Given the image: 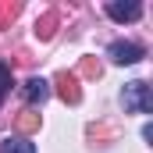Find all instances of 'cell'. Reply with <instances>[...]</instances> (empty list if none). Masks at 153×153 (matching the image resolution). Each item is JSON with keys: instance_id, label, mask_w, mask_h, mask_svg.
Here are the masks:
<instances>
[{"instance_id": "6da1fadb", "label": "cell", "mask_w": 153, "mask_h": 153, "mask_svg": "<svg viewBox=\"0 0 153 153\" xmlns=\"http://www.w3.org/2000/svg\"><path fill=\"white\" fill-rule=\"evenodd\" d=\"M121 100H125L128 114H150L153 111V93H150L146 82H128L125 93H121Z\"/></svg>"}, {"instance_id": "7a4b0ae2", "label": "cell", "mask_w": 153, "mask_h": 153, "mask_svg": "<svg viewBox=\"0 0 153 153\" xmlns=\"http://www.w3.org/2000/svg\"><path fill=\"white\" fill-rule=\"evenodd\" d=\"M107 53H111L114 64H139V61L146 57V50H143L139 43H132V39H114Z\"/></svg>"}, {"instance_id": "3957f363", "label": "cell", "mask_w": 153, "mask_h": 153, "mask_svg": "<svg viewBox=\"0 0 153 153\" xmlns=\"http://www.w3.org/2000/svg\"><path fill=\"white\" fill-rule=\"evenodd\" d=\"M107 14H111L114 22H135V18L143 14V7H139V4H121V0H111V4H107Z\"/></svg>"}, {"instance_id": "277c9868", "label": "cell", "mask_w": 153, "mask_h": 153, "mask_svg": "<svg viewBox=\"0 0 153 153\" xmlns=\"http://www.w3.org/2000/svg\"><path fill=\"white\" fill-rule=\"evenodd\" d=\"M46 93H50V89H46V82H43V78H32V82L25 85V100H29V103H43V100H46Z\"/></svg>"}, {"instance_id": "5b68a950", "label": "cell", "mask_w": 153, "mask_h": 153, "mask_svg": "<svg viewBox=\"0 0 153 153\" xmlns=\"http://www.w3.org/2000/svg\"><path fill=\"white\" fill-rule=\"evenodd\" d=\"M0 153H36V146L29 139H4L0 143Z\"/></svg>"}, {"instance_id": "8992f818", "label": "cell", "mask_w": 153, "mask_h": 153, "mask_svg": "<svg viewBox=\"0 0 153 153\" xmlns=\"http://www.w3.org/2000/svg\"><path fill=\"white\" fill-rule=\"evenodd\" d=\"M11 93V68L0 61V107H4V96Z\"/></svg>"}]
</instances>
